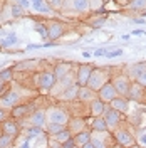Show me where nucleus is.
Returning <instances> with one entry per match:
<instances>
[{
  "label": "nucleus",
  "instance_id": "obj_20",
  "mask_svg": "<svg viewBox=\"0 0 146 148\" xmlns=\"http://www.w3.org/2000/svg\"><path fill=\"white\" fill-rule=\"evenodd\" d=\"M104 104L106 103L99 99V98H96V99H92L89 103V116H102V110H104Z\"/></svg>",
  "mask_w": 146,
  "mask_h": 148
},
{
  "label": "nucleus",
  "instance_id": "obj_50",
  "mask_svg": "<svg viewBox=\"0 0 146 148\" xmlns=\"http://www.w3.org/2000/svg\"><path fill=\"white\" fill-rule=\"evenodd\" d=\"M141 15H143V17H146V12H145V14H141Z\"/></svg>",
  "mask_w": 146,
  "mask_h": 148
},
{
  "label": "nucleus",
  "instance_id": "obj_42",
  "mask_svg": "<svg viewBox=\"0 0 146 148\" xmlns=\"http://www.w3.org/2000/svg\"><path fill=\"white\" fill-rule=\"evenodd\" d=\"M123 54V49H116V51H113V52H106V57H109V59H113V57H118V56Z\"/></svg>",
  "mask_w": 146,
  "mask_h": 148
},
{
  "label": "nucleus",
  "instance_id": "obj_36",
  "mask_svg": "<svg viewBox=\"0 0 146 148\" xmlns=\"http://www.w3.org/2000/svg\"><path fill=\"white\" fill-rule=\"evenodd\" d=\"M136 141L141 145V147H146V131H138V136H136Z\"/></svg>",
  "mask_w": 146,
  "mask_h": 148
},
{
  "label": "nucleus",
  "instance_id": "obj_35",
  "mask_svg": "<svg viewBox=\"0 0 146 148\" xmlns=\"http://www.w3.org/2000/svg\"><path fill=\"white\" fill-rule=\"evenodd\" d=\"M17 40H18V39L15 37V34H10L5 40H2V46L7 47V46H10V44H17Z\"/></svg>",
  "mask_w": 146,
  "mask_h": 148
},
{
  "label": "nucleus",
  "instance_id": "obj_19",
  "mask_svg": "<svg viewBox=\"0 0 146 148\" xmlns=\"http://www.w3.org/2000/svg\"><path fill=\"white\" fill-rule=\"evenodd\" d=\"M129 103L131 101H129L128 98H124V96H116L109 104H111V108H114V110H118V111H121V113L126 114L129 111Z\"/></svg>",
  "mask_w": 146,
  "mask_h": 148
},
{
  "label": "nucleus",
  "instance_id": "obj_30",
  "mask_svg": "<svg viewBox=\"0 0 146 148\" xmlns=\"http://www.w3.org/2000/svg\"><path fill=\"white\" fill-rule=\"evenodd\" d=\"M65 128V125H59V123H47L46 125V133L49 135V136H54V135H57L59 131H62V130Z\"/></svg>",
  "mask_w": 146,
  "mask_h": 148
},
{
  "label": "nucleus",
  "instance_id": "obj_1",
  "mask_svg": "<svg viewBox=\"0 0 146 148\" xmlns=\"http://www.w3.org/2000/svg\"><path fill=\"white\" fill-rule=\"evenodd\" d=\"M35 98V92L27 89V88H22V86H17V84L10 83L9 89L0 96V106L5 108V110H12L18 104H24V103H30L34 101Z\"/></svg>",
  "mask_w": 146,
  "mask_h": 148
},
{
  "label": "nucleus",
  "instance_id": "obj_8",
  "mask_svg": "<svg viewBox=\"0 0 146 148\" xmlns=\"http://www.w3.org/2000/svg\"><path fill=\"white\" fill-rule=\"evenodd\" d=\"M22 123L25 125V126H42V128H46L47 125V118H46V110H34L29 116H25Z\"/></svg>",
  "mask_w": 146,
  "mask_h": 148
},
{
  "label": "nucleus",
  "instance_id": "obj_46",
  "mask_svg": "<svg viewBox=\"0 0 146 148\" xmlns=\"http://www.w3.org/2000/svg\"><path fill=\"white\" fill-rule=\"evenodd\" d=\"M5 9V0H0V12Z\"/></svg>",
  "mask_w": 146,
  "mask_h": 148
},
{
  "label": "nucleus",
  "instance_id": "obj_15",
  "mask_svg": "<svg viewBox=\"0 0 146 148\" xmlns=\"http://www.w3.org/2000/svg\"><path fill=\"white\" fill-rule=\"evenodd\" d=\"M65 9L74 10L77 14H87V12H91V3H89V0H65L62 10Z\"/></svg>",
  "mask_w": 146,
  "mask_h": 148
},
{
  "label": "nucleus",
  "instance_id": "obj_47",
  "mask_svg": "<svg viewBox=\"0 0 146 148\" xmlns=\"http://www.w3.org/2000/svg\"><path fill=\"white\" fill-rule=\"evenodd\" d=\"M134 22H136V24H145V20H143V18H136Z\"/></svg>",
  "mask_w": 146,
  "mask_h": 148
},
{
  "label": "nucleus",
  "instance_id": "obj_29",
  "mask_svg": "<svg viewBox=\"0 0 146 148\" xmlns=\"http://www.w3.org/2000/svg\"><path fill=\"white\" fill-rule=\"evenodd\" d=\"M44 131H46V130L42 128V126H27V128L24 130V133H25V138H29V140L40 136Z\"/></svg>",
  "mask_w": 146,
  "mask_h": 148
},
{
  "label": "nucleus",
  "instance_id": "obj_16",
  "mask_svg": "<svg viewBox=\"0 0 146 148\" xmlns=\"http://www.w3.org/2000/svg\"><path fill=\"white\" fill-rule=\"evenodd\" d=\"M116 96H119V94H118V91H116V88H114V84L111 83V81H108L106 84H102L101 89L98 91V98L102 99L104 103H111Z\"/></svg>",
  "mask_w": 146,
  "mask_h": 148
},
{
  "label": "nucleus",
  "instance_id": "obj_48",
  "mask_svg": "<svg viewBox=\"0 0 146 148\" xmlns=\"http://www.w3.org/2000/svg\"><path fill=\"white\" fill-rule=\"evenodd\" d=\"M102 2H104V5H106V3H108V2H111V0H102Z\"/></svg>",
  "mask_w": 146,
  "mask_h": 148
},
{
  "label": "nucleus",
  "instance_id": "obj_37",
  "mask_svg": "<svg viewBox=\"0 0 146 148\" xmlns=\"http://www.w3.org/2000/svg\"><path fill=\"white\" fill-rule=\"evenodd\" d=\"M89 3H91V10H99L102 9V5H104V2L102 0H89Z\"/></svg>",
  "mask_w": 146,
  "mask_h": 148
},
{
  "label": "nucleus",
  "instance_id": "obj_21",
  "mask_svg": "<svg viewBox=\"0 0 146 148\" xmlns=\"http://www.w3.org/2000/svg\"><path fill=\"white\" fill-rule=\"evenodd\" d=\"M89 130H96V131H106L108 128V123L104 120V116H92L91 123H89Z\"/></svg>",
  "mask_w": 146,
  "mask_h": 148
},
{
  "label": "nucleus",
  "instance_id": "obj_2",
  "mask_svg": "<svg viewBox=\"0 0 146 148\" xmlns=\"http://www.w3.org/2000/svg\"><path fill=\"white\" fill-rule=\"evenodd\" d=\"M111 67H92V73L89 76V81H87V88H91L92 91H99L101 86L106 84L108 81H111Z\"/></svg>",
  "mask_w": 146,
  "mask_h": 148
},
{
  "label": "nucleus",
  "instance_id": "obj_38",
  "mask_svg": "<svg viewBox=\"0 0 146 148\" xmlns=\"http://www.w3.org/2000/svg\"><path fill=\"white\" fill-rule=\"evenodd\" d=\"M106 17H108V15H102V17H101V18H94V20H92V22H91V25H92V27H94V29L101 27V25H102V24L106 22Z\"/></svg>",
  "mask_w": 146,
  "mask_h": 148
},
{
  "label": "nucleus",
  "instance_id": "obj_17",
  "mask_svg": "<svg viewBox=\"0 0 146 148\" xmlns=\"http://www.w3.org/2000/svg\"><path fill=\"white\" fill-rule=\"evenodd\" d=\"M77 92H79V84H71L67 89H64V91L61 92L59 96H57V99L59 101H67V103H72L77 99Z\"/></svg>",
  "mask_w": 146,
  "mask_h": 148
},
{
  "label": "nucleus",
  "instance_id": "obj_24",
  "mask_svg": "<svg viewBox=\"0 0 146 148\" xmlns=\"http://www.w3.org/2000/svg\"><path fill=\"white\" fill-rule=\"evenodd\" d=\"M143 71H146V62H136V64L128 66V73L126 74L131 77V81H136V77L143 73Z\"/></svg>",
  "mask_w": 146,
  "mask_h": 148
},
{
  "label": "nucleus",
  "instance_id": "obj_14",
  "mask_svg": "<svg viewBox=\"0 0 146 148\" xmlns=\"http://www.w3.org/2000/svg\"><path fill=\"white\" fill-rule=\"evenodd\" d=\"M67 128L71 130V133L76 135L79 131H84V130H89V125H87V120L86 116H79V114H72L71 120L67 123Z\"/></svg>",
  "mask_w": 146,
  "mask_h": 148
},
{
  "label": "nucleus",
  "instance_id": "obj_28",
  "mask_svg": "<svg viewBox=\"0 0 146 148\" xmlns=\"http://www.w3.org/2000/svg\"><path fill=\"white\" fill-rule=\"evenodd\" d=\"M128 7L136 14H145L146 12V0H129Z\"/></svg>",
  "mask_w": 146,
  "mask_h": 148
},
{
  "label": "nucleus",
  "instance_id": "obj_3",
  "mask_svg": "<svg viewBox=\"0 0 146 148\" xmlns=\"http://www.w3.org/2000/svg\"><path fill=\"white\" fill-rule=\"evenodd\" d=\"M102 116H104V120H106V123H108L109 131H114V130L119 128V126L126 121V114H124V113H121V111H118V110H114V108H111L109 103H106V104H104Z\"/></svg>",
  "mask_w": 146,
  "mask_h": 148
},
{
  "label": "nucleus",
  "instance_id": "obj_39",
  "mask_svg": "<svg viewBox=\"0 0 146 148\" xmlns=\"http://www.w3.org/2000/svg\"><path fill=\"white\" fill-rule=\"evenodd\" d=\"M62 148H77L76 147V141H74V136H71V138H67L62 143Z\"/></svg>",
  "mask_w": 146,
  "mask_h": 148
},
{
  "label": "nucleus",
  "instance_id": "obj_13",
  "mask_svg": "<svg viewBox=\"0 0 146 148\" xmlns=\"http://www.w3.org/2000/svg\"><path fill=\"white\" fill-rule=\"evenodd\" d=\"M46 25H47V32H49V40H54V42L64 36L65 29H67L64 22H57V20H52Z\"/></svg>",
  "mask_w": 146,
  "mask_h": 148
},
{
  "label": "nucleus",
  "instance_id": "obj_51",
  "mask_svg": "<svg viewBox=\"0 0 146 148\" xmlns=\"http://www.w3.org/2000/svg\"><path fill=\"white\" fill-rule=\"evenodd\" d=\"M0 135H2V130H0Z\"/></svg>",
  "mask_w": 146,
  "mask_h": 148
},
{
  "label": "nucleus",
  "instance_id": "obj_45",
  "mask_svg": "<svg viewBox=\"0 0 146 148\" xmlns=\"http://www.w3.org/2000/svg\"><path fill=\"white\" fill-rule=\"evenodd\" d=\"M143 34H145V30L138 29V30H133V34H131V36H143Z\"/></svg>",
  "mask_w": 146,
  "mask_h": 148
},
{
  "label": "nucleus",
  "instance_id": "obj_31",
  "mask_svg": "<svg viewBox=\"0 0 146 148\" xmlns=\"http://www.w3.org/2000/svg\"><path fill=\"white\" fill-rule=\"evenodd\" d=\"M15 140L14 136H10V135H5V133H2L0 135V148H12L15 145Z\"/></svg>",
  "mask_w": 146,
  "mask_h": 148
},
{
  "label": "nucleus",
  "instance_id": "obj_5",
  "mask_svg": "<svg viewBox=\"0 0 146 148\" xmlns=\"http://www.w3.org/2000/svg\"><path fill=\"white\" fill-rule=\"evenodd\" d=\"M57 83V76L54 71H42L35 74V88L40 92H50L54 84Z\"/></svg>",
  "mask_w": 146,
  "mask_h": 148
},
{
  "label": "nucleus",
  "instance_id": "obj_25",
  "mask_svg": "<svg viewBox=\"0 0 146 148\" xmlns=\"http://www.w3.org/2000/svg\"><path fill=\"white\" fill-rule=\"evenodd\" d=\"M71 136H72L71 130H69L67 126H65V128L62 130V131H59L57 135H54V136H49V138L52 140V141H55V143H59V145L62 147V143H64V141H65L67 138H71ZM52 145H54V143H49V147H52Z\"/></svg>",
  "mask_w": 146,
  "mask_h": 148
},
{
  "label": "nucleus",
  "instance_id": "obj_4",
  "mask_svg": "<svg viewBox=\"0 0 146 148\" xmlns=\"http://www.w3.org/2000/svg\"><path fill=\"white\" fill-rule=\"evenodd\" d=\"M71 111L65 110V108H61V106H49L46 108V118H47V123H59V125H65L71 120Z\"/></svg>",
  "mask_w": 146,
  "mask_h": 148
},
{
  "label": "nucleus",
  "instance_id": "obj_41",
  "mask_svg": "<svg viewBox=\"0 0 146 148\" xmlns=\"http://www.w3.org/2000/svg\"><path fill=\"white\" fill-rule=\"evenodd\" d=\"M136 83H139L141 86H145V88H146V71H143V73L136 77Z\"/></svg>",
  "mask_w": 146,
  "mask_h": 148
},
{
  "label": "nucleus",
  "instance_id": "obj_22",
  "mask_svg": "<svg viewBox=\"0 0 146 148\" xmlns=\"http://www.w3.org/2000/svg\"><path fill=\"white\" fill-rule=\"evenodd\" d=\"M74 136V141H76V147L77 148H84V145L91 140V130H84V131H79L72 135Z\"/></svg>",
  "mask_w": 146,
  "mask_h": 148
},
{
  "label": "nucleus",
  "instance_id": "obj_44",
  "mask_svg": "<svg viewBox=\"0 0 146 148\" xmlns=\"http://www.w3.org/2000/svg\"><path fill=\"white\" fill-rule=\"evenodd\" d=\"M106 52H108L106 49H98V51L94 52V56H96V57H101V56H106Z\"/></svg>",
  "mask_w": 146,
  "mask_h": 148
},
{
  "label": "nucleus",
  "instance_id": "obj_18",
  "mask_svg": "<svg viewBox=\"0 0 146 148\" xmlns=\"http://www.w3.org/2000/svg\"><path fill=\"white\" fill-rule=\"evenodd\" d=\"M98 98V92L92 91L91 88H87V86H79V92H77V101L81 103H86V104H89L92 99H96Z\"/></svg>",
  "mask_w": 146,
  "mask_h": 148
},
{
  "label": "nucleus",
  "instance_id": "obj_10",
  "mask_svg": "<svg viewBox=\"0 0 146 148\" xmlns=\"http://www.w3.org/2000/svg\"><path fill=\"white\" fill-rule=\"evenodd\" d=\"M0 130H2V133L10 135V136H14V138H18L20 133H22V126H20V123H18L17 120H14L12 116H9L5 121L0 123Z\"/></svg>",
  "mask_w": 146,
  "mask_h": 148
},
{
  "label": "nucleus",
  "instance_id": "obj_23",
  "mask_svg": "<svg viewBox=\"0 0 146 148\" xmlns=\"http://www.w3.org/2000/svg\"><path fill=\"white\" fill-rule=\"evenodd\" d=\"M71 69H72V62H57L52 71L55 73L57 79H59V77H64L67 74H71Z\"/></svg>",
  "mask_w": 146,
  "mask_h": 148
},
{
  "label": "nucleus",
  "instance_id": "obj_7",
  "mask_svg": "<svg viewBox=\"0 0 146 148\" xmlns=\"http://www.w3.org/2000/svg\"><path fill=\"white\" fill-rule=\"evenodd\" d=\"M113 136H114V141L118 143L119 147H134V145H138L136 136L129 130L124 128L123 125L113 131Z\"/></svg>",
  "mask_w": 146,
  "mask_h": 148
},
{
  "label": "nucleus",
  "instance_id": "obj_40",
  "mask_svg": "<svg viewBox=\"0 0 146 148\" xmlns=\"http://www.w3.org/2000/svg\"><path fill=\"white\" fill-rule=\"evenodd\" d=\"M9 116H10V111L0 106V123H2V121H5L7 118H9Z\"/></svg>",
  "mask_w": 146,
  "mask_h": 148
},
{
  "label": "nucleus",
  "instance_id": "obj_12",
  "mask_svg": "<svg viewBox=\"0 0 146 148\" xmlns=\"http://www.w3.org/2000/svg\"><path fill=\"white\" fill-rule=\"evenodd\" d=\"M91 64H79L76 67V74H74V79H76V84L79 86H87V81H89V76L92 73Z\"/></svg>",
  "mask_w": 146,
  "mask_h": 148
},
{
  "label": "nucleus",
  "instance_id": "obj_27",
  "mask_svg": "<svg viewBox=\"0 0 146 148\" xmlns=\"http://www.w3.org/2000/svg\"><path fill=\"white\" fill-rule=\"evenodd\" d=\"M7 9H9V15H12V17H22V15H25V10L22 5H18L17 2H12L10 5H7Z\"/></svg>",
  "mask_w": 146,
  "mask_h": 148
},
{
  "label": "nucleus",
  "instance_id": "obj_34",
  "mask_svg": "<svg viewBox=\"0 0 146 148\" xmlns=\"http://www.w3.org/2000/svg\"><path fill=\"white\" fill-rule=\"evenodd\" d=\"M35 30L40 34V37H42V39H49V32H47V25H46V24H37Z\"/></svg>",
  "mask_w": 146,
  "mask_h": 148
},
{
  "label": "nucleus",
  "instance_id": "obj_11",
  "mask_svg": "<svg viewBox=\"0 0 146 148\" xmlns=\"http://www.w3.org/2000/svg\"><path fill=\"white\" fill-rule=\"evenodd\" d=\"M126 98H128L129 101H133V103L145 101V98H146V88H145V86H141L139 83H136V81H131V86H129V89H128Z\"/></svg>",
  "mask_w": 146,
  "mask_h": 148
},
{
  "label": "nucleus",
  "instance_id": "obj_32",
  "mask_svg": "<svg viewBox=\"0 0 146 148\" xmlns=\"http://www.w3.org/2000/svg\"><path fill=\"white\" fill-rule=\"evenodd\" d=\"M14 74H15V69L14 67H7V69H2L0 71V79H3L5 83H14Z\"/></svg>",
  "mask_w": 146,
  "mask_h": 148
},
{
  "label": "nucleus",
  "instance_id": "obj_49",
  "mask_svg": "<svg viewBox=\"0 0 146 148\" xmlns=\"http://www.w3.org/2000/svg\"><path fill=\"white\" fill-rule=\"evenodd\" d=\"M2 36H3V32H2V29H0V37H2Z\"/></svg>",
  "mask_w": 146,
  "mask_h": 148
},
{
  "label": "nucleus",
  "instance_id": "obj_26",
  "mask_svg": "<svg viewBox=\"0 0 146 148\" xmlns=\"http://www.w3.org/2000/svg\"><path fill=\"white\" fill-rule=\"evenodd\" d=\"M30 7L39 14H49L52 10L50 5L47 3V0H30Z\"/></svg>",
  "mask_w": 146,
  "mask_h": 148
},
{
  "label": "nucleus",
  "instance_id": "obj_6",
  "mask_svg": "<svg viewBox=\"0 0 146 148\" xmlns=\"http://www.w3.org/2000/svg\"><path fill=\"white\" fill-rule=\"evenodd\" d=\"M113 141H114L113 131H109V130H106V131L91 130V147L92 148H108V147H111Z\"/></svg>",
  "mask_w": 146,
  "mask_h": 148
},
{
  "label": "nucleus",
  "instance_id": "obj_9",
  "mask_svg": "<svg viewBox=\"0 0 146 148\" xmlns=\"http://www.w3.org/2000/svg\"><path fill=\"white\" fill-rule=\"evenodd\" d=\"M111 83L114 84V88H116L119 96L126 98L128 89H129V86H131V77H129L128 74H113L111 76Z\"/></svg>",
  "mask_w": 146,
  "mask_h": 148
},
{
  "label": "nucleus",
  "instance_id": "obj_33",
  "mask_svg": "<svg viewBox=\"0 0 146 148\" xmlns=\"http://www.w3.org/2000/svg\"><path fill=\"white\" fill-rule=\"evenodd\" d=\"M47 3L50 5V9L52 10H62L64 9L65 0H47Z\"/></svg>",
  "mask_w": 146,
  "mask_h": 148
},
{
  "label": "nucleus",
  "instance_id": "obj_43",
  "mask_svg": "<svg viewBox=\"0 0 146 148\" xmlns=\"http://www.w3.org/2000/svg\"><path fill=\"white\" fill-rule=\"evenodd\" d=\"M7 89H9V83H5L3 79H0V96L7 91Z\"/></svg>",
  "mask_w": 146,
  "mask_h": 148
}]
</instances>
